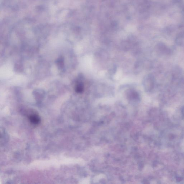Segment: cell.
<instances>
[{"mask_svg": "<svg viewBox=\"0 0 184 184\" xmlns=\"http://www.w3.org/2000/svg\"><path fill=\"white\" fill-rule=\"evenodd\" d=\"M30 121L32 124L37 125L40 122V118L37 114L32 113L29 115L28 117Z\"/></svg>", "mask_w": 184, "mask_h": 184, "instance_id": "cell-1", "label": "cell"}, {"mask_svg": "<svg viewBox=\"0 0 184 184\" xmlns=\"http://www.w3.org/2000/svg\"><path fill=\"white\" fill-rule=\"evenodd\" d=\"M83 85L81 83H77L76 86V91L78 93H80L83 91Z\"/></svg>", "mask_w": 184, "mask_h": 184, "instance_id": "cell-2", "label": "cell"}, {"mask_svg": "<svg viewBox=\"0 0 184 184\" xmlns=\"http://www.w3.org/2000/svg\"><path fill=\"white\" fill-rule=\"evenodd\" d=\"M58 65H60L61 67H62L63 65V61L62 59L58 60Z\"/></svg>", "mask_w": 184, "mask_h": 184, "instance_id": "cell-3", "label": "cell"}]
</instances>
